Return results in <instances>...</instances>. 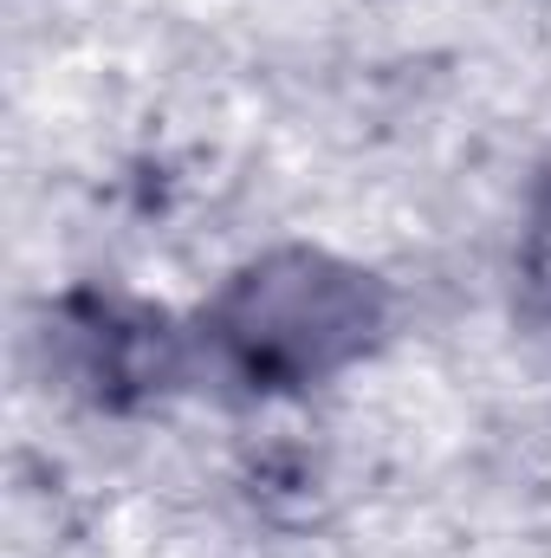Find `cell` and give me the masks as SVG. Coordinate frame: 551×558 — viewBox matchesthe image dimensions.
Segmentation results:
<instances>
[{
	"label": "cell",
	"instance_id": "1",
	"mask_svg": "<svg viewBox=\"0 0 551 558\" xmlns=\"http://www.w3.org/2000/svg\"><path fill=\"white\" fill-rule=\"evenodd\" d=\"M383 286L318 247H279L228 279L208 312V344L221 364L260 390L318 384L357 364L383 331Z\"/></svg>",
	"mask_w": 551,
	"mask_h": 558
},
{
	"label": "cell",
	"instance_id": "2",
	"mask_svg": "<svg viewBox=\"0 0 551 558\" xmlns=\"http://www.w3.org/2000/svg\"><path fill=\"white\" fill-rule=\"evenodd\" d=\"M519 279H526V299L532 312L551 318V182L532 202V221H526V247H519Z\"/></svg>",
	"mask_w": 551,
	"mask_h": 558
}]
</instances>
